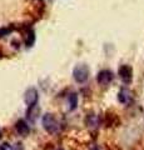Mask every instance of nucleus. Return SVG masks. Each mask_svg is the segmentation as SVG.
Masks as SVG:
<instances>
[{
	"label": "nucleus",
	"instance_id": "obj_1",
	"mask_svg": "<svg viewBox=\"0 0 144 150\" xmlns=\"http://www.w3.org/2000/svg\"><path fill=\"white\" fill-rule=\"evenodd\" d=\"M41 125H43L44 130L46 133H49L50 135H57L58 133H60V129H62L59 120L55 118V115L52 114V112H48V114H45L43 116Z\"/></svg>",
	"mask_w": 144,
	"mask_h": 150
},
{
	"label": "nucleus",
	"instance_id": "obj_2",
	"mask_svg": "<svg viewBox=\"0 0 144 150\" xmlns=\"http://www.w3.org/2000/svg\"><path fill=\"white\" fill-rule=\"evenodd\" d=\"M90 70L87 64H78L73 69V78L79 84H84L89 79Z\"/></svg>",
	"mask_w": 144,
	"mask_h": 150
},
{
	"label": "nucleus",
	"instance_id": "obj_3",
	"mask_svg": "<svg viewBox=\"0 0 144 150\" xmlns=\"http://www.w3.org/2000/svg\"><path fill=\"white\" fill-rule=\"evenodd\" d=\"M38 100H39V93H38V90H36L35 88L26 89L25 95H24V101H25V104L28 106V111L34 109L35 105H36V103H38Z\"/></svg>",
	"mask_w": 144,
	"mask_h": 150
},
{
	"label": "nucleus",
	"instance_id": "obj_4",
	"mask_svg": "<svg viewBox=\"0 0 144 150\" xmlns=\"http://www.w3.org/2000/svg\"><path fill=\"white\" fill-rule=\"evenodd\" d=\"M113 79H114V74L108 69L100 70V71L98 73V75H96V81L103 86L109 85V84L113 81Z\"/></svg>",
	"mask_w": 144,
	"mask_h": 150
},
{
	"label": "nucleus",
	"instance_id": "obj_5",
	"mask_svg": "<svg viewBox=\"0 0 144 150\" xmlns=\"http://www.w3.org/2000/svg\"><path fill=\"white\" fill-rule=\"evenodd\" d=\"M118 74H119V78L122 79V81L124 84H131L132 83V79H133V70L129 65H120V68L118 70Z\"/></svg>",
	"mask_w": 144,
	"mask_h": 150
},
{
	"label": "nucleus",
	"instance_id": "obj_6",
	"mask_svg": "<svg viewBox=\"0 0 144 150\" xmlns=\"http://www.w3.org/2000/svg\"><path fill=\"white\" fill-rule=\"evenodd\" d=\"M15 130L18 131V134L21 135V137H28L30 133V126L24 119H19L15 123Z\"/></svg>",
	"mask_w": 144,
	"mask_h": 150
},
{
	"label": "nucleus",
	"instance_id": "obj_7",
	"mask_svg": "<svg viewBox=\"0 0 144 150\" xmlns=\"http://www.w3.org/2000/svg\"><path fill=\"white\" fill-rule=\"evenodd\" d=\"M118 100L122 103V104H128V103L132 100V94H131V91H129L127 88L120 89V91L118 94Z\"/></svg>",
	"mask_w": 144,
	"mask_h": 150
},
{
	"label": "nucleus",
	"instance_id": "obj_8",
	"mask_svg": "<svg viewBox=\"0 0 144 150\" xmlns=\"http://www.w3.org/2000/svg\"><path fill=\"white\" fill-rule=\"evenodd\" d=\"M68 105H69V110L70 111L77 109V106H78V94L77 93H70L68 95Z\"/></svg>",
	"mask_w": 144,
	"mask_h": 150
},
{
	"label": "nucleus",
	"instance_id": "obj_9",
	"mask_svg": "<svg viewBox=\"0 0 144 150\" xmlns=\"http://www.w3.org/2000/svg\"><path fill=\"white\" fill-rule=\"evenodd\" d=\"M34 41H35V35H34V31L31 30L30 33H29V35H28V38H26V46H33V44H34Z\"/></svg>",
	"mask_w": 144,
	"mask_h": 150
},
{
	"label": "nucleus",
	"instance_id": "obj_10",
	"mask_svg": "<svg viewBox=\"0 0 144 150\" xmlns=\"http://www.w3.org/2000/svg\"><path fill=\"white\" fill-rule=\"evenodd\" d=\"M10 33H11V29H9V28H1V29H0V38L10 34Z\"/></svg>",
	"mask_w": 144,
	"mask_h": 150
},
{
	"label": "nucleus",
	"instance_id": "obj_11",
	"mask_svg": "<svg viewBox=\"0 0 144 150\" xmlns=\"http://www.w3.org/2000/svg\"><path fill=\"white\" fill-rule=\"evenodd\" d=\"M0 150H15V149H14L9 143H4V144L0 145Z\"/></svg>",
	"mask_w": 144,
	"mask_h": 150
},
{
	"label": "nucleus",
	"instance_id": "obj_12",
	"mask_svg": "<svg viewBox=\"0 0 144 150\" xmlns=\"http://www.w3.org/2000/svg\"><path fill=\"white\" fill-rule=\"evenodd\" d=\"M0 139H1V130H0Z\"/></svg>",
	"mask_w": 144,
	"mask_h": 150
}]
</instances>
